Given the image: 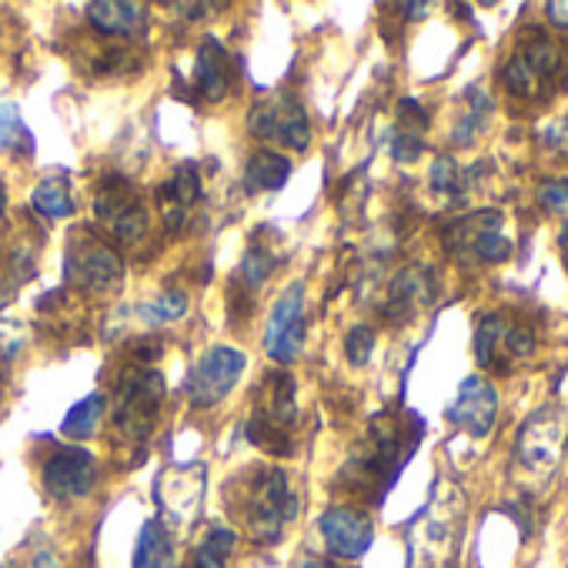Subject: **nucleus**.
Returning <instances> with one entry per match:
<instances>
[{
    "label": "nucleus",
    "instance_id": "e433bc0d",
    "mask_svg": "<svg viewBox=\"0 0 568 568\" xmlns=\"http://www.w3.org/2000/svg\"><path fill=\"white\" fill-rule=\"evenodd\" d=\"M302 568H338L335 561H328V558H308Z\"/></svg>",
    "mask_w": 568,
    "mask_h": 568
},
{
    "label": "nucleus",
    "instance_id": "9d476101",
    "mask_svg": "<svg viewBox=\"0 0 568 568\" xmlns=\"http://www.w3.org/2000/svg\"><path fill=\"white\" fill-rule=\"evenodd\" d=\"M318 531L322 541L328 548V555L335 558H362L372 541H375V521L368 511L355 508V505H335L318 518Z\"/></svg>",
    "mask_w": 568,
    "mask_h": 568
},
{
    "label": "nucleus",
    "instance_id": "423d86ee",
    "mask_svg": "<svg viewBox=\"0 0 568 568\" xmlns=\"http://www.w3.org/2000/svg\"><path fill=\"white\" fill-rule=\"evenodd\" d=\"M247 368V355L241 348H231V345H211L197 362L194 368L187 372V382H184V398L191 408H214L217 402H224L234 385L241 382Z\"/></svg>",
    "mask_w": 568,
    "mask_h": 568
},
{
    "label": "nucleus",
    "instance_id": "5701e85b",
    "mask_svg": "<svg viewBox=\"0 0 568 568\" xmlns=\"http://www.w3.org/2000/svg\"><path fill=\"white\" fill-rule=\"evenodd\" d=\"M237 548V531L224 528V525H211L207 535L194 545V568H227L231 555Z\"/></svg>",
    "mask_w": 568,
    "mask_h": 568
},
{
    "label": "nucleus",
    "instance_id": "c756f323",
    "mask_svg": "<svg viewBox=\"0 0 568 568\" xmlns=\"http://www.w3.org/2000/svg\"><path fill=\"white\" fill-rule=\"evenodd\" d=\"M372 352H375V332H372L368 325H355V328L345 335V355H348V362H352L355 368H362V365H368Z\"/></svg>",
    "mask_w": 568,
    "mask_h": 568
},
{
    "label": "nucleus",
    "instance_id": "4c0bfd02",
    "mask_svg": "<svg viewBox=\"0 0 568 568\" xmlns=\"http://www.w3.org/2000/svg\"><path fill=\"white\" fill-rule=\"evenodd\" d=\"M4 214H8V187L0 181V221H4Z\"/></svg>",
    "mask_w": 568,
    "mask_h": 568
},
{
    "label": "nucleus",
    "instance_id": "a211bd4d",
    "mask_svg": "<svg viewBox=\"0 0 568 568\" xmlns=\"http://www.w3.org/2000/svg\"><path fill=\"white\" fill-rule=\"evenodd\" d=\"M292 178V161L271 151V148H257L247 154L244 171H241V184L244 191L257 194V191H281Z\"/></svg>",
    "mask_w": 568,
    "mask_h": 568
},
{
    "label": "nucleus",
    "instance_id": "39448f33",
    "mask_svg": "<svg viewBox=\"0 0 568 568\" xmlns=\"http://www.w3.org/2000/svg\"><path fill=\"white\" fill-rule=\"evenodd\" d=\"M247 134L261 144H277L305 154L312 148V118L295 94H274L251 108Z\"/></svg>",
    "mask_w": 568,
    "mask_h": 568
},
{
    "label": "nucleus",
    "instance_id": "58836bf2",
    "mask_svg": "<svg viewBox=\"0 0 568 568\" xmlns=\"http://www.w3.org/2000/svg\"><path fill=\"white\" fill-rule=\"evenodd\" d=\"M558 241H561V247L568 251V224H565V231H561V237H558Z\"/></svg>",
    "mask_w": 568,
    "mask_h": 568
},
{
    "label": "nucleus",
    "instance_id": "4468645a",
    "mask_svg": "<svg viewBox=\"0 0 568 568\" xmlns=\"http://www.w3.org/2000/svg\"><path fill=\"white\" fill-rule=\"evenodd\" d=\"M435 298V274L425 264H408L392 277L385 315L392 322H408L418 308H425Z\"/></svg>",
    "mask_w": 568,
    "mask_h": 568
},
{
    "label": "nucleus",
    "instance_id": "cd10ccee",
    "mask_svg": "<svg viewBox=\"0 0 568 568\" xmlns=\"http://www.w3.org/2000/svg\"><path fill=\"white\" fill-rule=\"evenodd\" d=\"M501 81H505V88L511 91V94H518V98H535L545 84L538 81V74L528 68V61L525 58H511L505 68H501Z\"/></svg>",
    "mask_w": 568,
    "mask_h": 568
},
{
    "label": "nucleus",
    "instance_id": "1a4fd4ad",
    "mask_svg": "<svg viewBox=\"0 0 568 568\" xmlns=\"http://www.w3.org/2000/svg\"><path fill=\"white\" fill-rule=\"evenodd\" d=\"M442 244L455 257H475V261H505L511 254V241L501 234V214L498 211H478L445 227Z\"/></svg>",
    "mask_w": 568,
    "mask_h": 568
},
{
    "label": "nucleus",
    "instance_id": "bb28decb",
    "mask_svg": "<svg viewBox=\"0 0 568 568\" xmlns=\"http://www.w3.org/2000/svg\"><path fill=\"white\" fill-rule=\"evenodd\" d=\"M277 267V257L267 244H251L241 257V277H244V288L257 292L261 284L274 274Z\"/></svg>",
    "mask_w": 568,
    "mask_h": 568
},
{
    "label": "nucleus",
    "instance_id": "b1692460",
    "mask_svg": "<svg viewBox=\"0 0 568 568\" xmlns=\"http://www.w3.org/2000/svg\"><path fill=\"white\" fill-rule=\"evenodd\" d=\"M244 435H247L251 445H257L261 452H267V455H274V458H292V455L298 452L292 432H284V428H277V425H271V422H264V418H254V415L247 418Z\"/></svg>",
    "mask_w": 568,
    "mask_h": 568
},
{
    "label": "nucleus",
    "instance_id": "c85d7f7f",
    "mask_svg": "<svg viewBox=\"0 0 568 568\" xmlns=\"http://www.w3.org/2000/svg\"><path fill=\"white\" fill-rule=\"evenodd\" d=\"M432 187L435 191H442V194H458L462 191V184H465V178H462V168H458V161L455 158H448V154H438L435 158V164H432Z\"/></svg>",
    "mask_w": 568,
    "mask_h": 568
},
{
    "label": "nucleus",
    "instance_id": "c9c22d12",
    "mask_svg": "<svg viewBox=\"0 0 568 568\" xmlns=\"http://www.w3.org/2000/svg\"><path fill=\"white\" fill-rule=\"evenodd\" d=\"M31 565H34V568H58V555L44 548V551H38V555H34V561H31Z\"/></svg>",
    "mask_w": 568,
    "mask_h": 568
},
{
    "label": "nucleus",
    "instance_id": "393cba45",
    "mask_svg": "<svg viewBox=\"0 0 568 568\" xmlns=\"http://www.w3.org/2000/svg\"><path fill=\"white\" fill-rule=\"evenodd\" d=\"M187 308H191L187 292L168 288V292H161L154 302H148V305L141 308V318H148L151 325H174V322H181V318L187 315Z\"/></svg>",
    "mask_w": 568,
    "mask_h": 568
},
{
    "label": "nucleus",
    "instance_id": "f257e3e1",
    "mask_svg": "<svg viewBox=\"0 0 568 568\" xmlns=\"http://www.w3.org/2000/svg\"><path fill=\"white\" fill-rule=\"evenodd\" d=\"M227 508L244 535L257 545H271L281 538L284 525L295 521L302 511V495L292 488L288 471L277 465H247L241 468L227 488Z\"/></svg>",
    "mask_w": 568,
    "mask_h": 568
},
{
    "label": "nucleus",
    "instance_id": "f3484780",
    "mask_svg": "<svg viewBox=\"0 0 568 568\" xmlns=\"http://www.w3.org/2000/svg\"><path fill=\"white\" fill-rule=\"evenodd\" d=\"M194 88L211 104H221L231 91V61L214 38H204L194 51Z\"/></svg>",
    "mask_w": 568,
    "mask_h": 568
},
{
    "label": "nucleus",
    "instance_id": "7ed1b4c3",
    "mask_svg": "<svg viewBox=\"0 0 568 568\" xmlns=\"http://www.w3.org/2000/svg\"><path fill=\"white\" fill-rule=\"evenodd\" d=\"M64 277L74 292L84 295H104L114 292L124 277V261L111 237H104L94 227H74L64 247Z\"/></svg>",
    "mask_w": 568,
    "mask_h": 568
},
{
    "label": "nucleus",
    "instance_id": "412c9836",
    "mask_svg": "<svg viewBox=\"0 0 568 568\" xmlns=\"http://www.w3.org/2000/svg\"><path fill=\"white\" fill-rule=\"evenodd\" d=\"M108 415V395L104 392H91L88 398H81L61 422V435L71 442H88L98 435L101 422Z\"/></svg>",
    "mask_w": 568,
    "mask_h": 568
},
{
    "label": "nucleus",
    "instance_id": "aec40b11",
    "mask_svg": "<svg viewBox=\"0 0 568 568\" xmlns=\"http://www.w3.org/2000/svg\"><path fill=\"white\" fill-rule=\"evenodd\" d=\"M31 207L41 214V217H51V221H64L74 214V194H71V184L68 178L61 174H48L34 184L31 191Z\"/></svg>",
    "mask_w": 568,
    "mask_h": 568
},
{
    "label": "nucleus",
    "instance_id": "f704fd0d",
    "mask_svg": "<svg viewBox=\"0 0 568 568\" xmlns=\"http://www.w3.org/2000/svg\"><path fill=\"white\" fill-rule=\"evenodd\" d=\"M545 14H548V21L555 24V28H568V0H555V4H548L545 8Z\"/></svg>",
    "mask_w": 568,
    "mask_h": 568
},
{
    "label": "nucleus",
    "instance_id": "f8f14e48",
    "mask_svg": "<svg viewBox=\"0 0 568 568\" xmlns=\"http://www.w3.org/2000/svg\"><path fill=\"white\" fill-rule=\"evenodd\" d=\"M254 418H264L284 432L298 425V382L288 372H267L254 395Z\"/></svg>",
    "mask_w": 568,
    "mask_h": 568
},
{
    "label": "nucleus",
    "instance_id": "a878e982",
    "mask_svg": "<svg viewBox=\"0 0 568 568\" xmlns=\"http://www.w3.org/2000/svg\"><path fill=\"white\" fill-rule=\"evenodd\" d=\"M505 328L508 325L501 322V315H485L478 322V332H475V358H478L481 368H495L498 345L505 342Z\"/></svg>",
    "mask_w": 568,
    "mask_h": 568
},
{
    "label": "nucleus",
    "instance_id": "473e14b6",
    "mask_svg": "<svg viewBox=\"0 0 568 568\" xmlns=\"http://www.w3.org/2000/svg\"><path fill=\"white\" fill-rule=\"evenodd\" d=\"M501 348H505L511 358H528V355H535V335H531L528 328H505Z\"/></svg>",
    "mask_w": 568,
    "mask_h": 568
},
{
    "label": "nucleus",
    "instance_id": "f03ea898",
    "mask_svg": "<svg viewBox=\"0 0 568 568\" xmlns=\"http://www.w3.org/2000/svg\"><path fill=\"white\" fill-rule=\"evenodd\" d=\"M114 405V425L128 442H148L161 422L168 402V382L151 365H128L108 398Z\"/></svg>",
    "mask_w": 568,
    "mask_h": 568
},
{
    "label": "nucleus",
    "instance_id": "ddd939ff",
    "mask_svg": "<svg viewBox=\"0 0 568 568\" xmlns=\"http://www.w3.org/2000/svg\"><path fill=\"white\" fill-rule=\"evenodd\" d=\"M201 201V174L197 164L184 161L171 171V178L158 187V207L171 231H181L191 217V207Z\"/></svg>",
    "mask_w": 568,
    "mask_h": 568
},
{
    "label": "nucleus",
    "instance_id": "7c9ffc66",
    "mask_svg": "<svg viewBox=\"0 0 568 568\" xmlns=\"http://www.w3.org/2000/svg\"><path fill=\"white\" fill-rule=\"evenodd\" d=\"M21 348H24V332H21V328H14V325H4V328H0V385L8 382L11 365H14V358L21 355Z\"/></svg>",
    "mask_w": 568,
    "mask_h": 568
},
{
    "label": "nucleus",
    "instance_id": "6e6552de",
    "mask_svg": "<svg viewBox=\"0 0 568 568\" xmlns=\"http://www.w3.org/2000/svg\"><path fill=\"white\" fill-rule=\"evenodd\" d=\"M41 485L54 501L88 498L98 485V458L84 445H61L44 458Z\"/></svg>",
    "mask_w": 568,
    "mask_h": 568
},
{
    "label": "nucleus",
    "instance_id": "6ab92c4d",
    "mask_svg": "<svg viewBox=\"0 0 568 568\" xmlns=\"http://www.w3.org/2000/svg\"><path fill=\"white\" fill-rule=\"evenodd\" d=\"M131 568H178V551H174V538L161 521H144L138 531V545H134V558Z\"/></svg>",
    "mask_w": 568,
    "mask_h": 568
},
{
    "label": "nucleus",
    "instance_id": "9b49d317",
    "mask_svg": "<svg viewBox=\"0 0 568 568\" xmlns=\"http://www.w3.org/2000/svg\"><path fill=\"white\" fill-rule=\"evenodd\" d=\"M495 415H498V392L491 382L471 375L465 378L458 398L452 402L448 408V422L458 425L462 432H468L471 438H485L495 425Z\"/></svg>",
    "mask_w": 568,
    "mask_h": 568
},
{
    "label": "nucleus",
    "instance_id": "2f4dec72",
    "mask_svg": "<svg viewBox=\"0 0 568 568\" xmlns=\"http://www.w3.org/2000/svg\"><path fill=\"white\" fill-rule=\"evenodd\" d=\"M538 204L545 214H565L568 211V178H548L538 187Z\"/></svg>",
    "mask_w": 568,
    "mask_h": 568
},
{
    "label": "nucleus",
    "instance_id": "2eb2a0df",
    "mask_svg": "<svg viewBox=\"0 0 568 568\" xmlns=\"http://www.w3.org/2000/svg\"><path fill=\"white\" fill-rule=\"evenodd\" d=\"M88 24L104 41H134L148 28V8L131 0H98L88 4Z\"/></svg>",
    "mask_w": 568,
    "mask_h": 568
},
{
    "label": "nucleus",
    "instance_id": "20e7f679",
    "mask_svg": "<svg viewBox=\"0 0 568 568\" xmlns=\"http://www.w3.org/2000/svg\"><path fill=\"white\" fill-rule=\"evenodd\" d=\"M94 214L114 244H138L151 231V214L141 191L124 174H108L94 191Z\"/></svg>",
    "mask_w": 568,
    "mask_h": 568
},
{
    "label": "nucleus",
    "instance_id": "4be33fe9",
    "mask_svg": "<svg viewBox=\"0 0 568 568\" xmlns=\"http://www.w3.org/2000/svg\"><path fill=\"white\" fill-rule=\"evenodd\" d=\"M0 154H14V158L34 154V138L11 98H0Z\"/></svg>",
    "mask_w": 568,
    "mask_h": 568
},
{
    "label": "nucleus",
    "instance_id": "dca6fc26",
    "mask_svg": "<svg viewBox=\"0 0 568 568\" xmlns=\"http://www.w3.org/2000/svg\"><path fill=\"white\" fill-rule=\"evenodd\" d=\"M558 442H561V428L558 418L551 412H538L528 418V425L518 435V458L531 468V471H551L555 458H558Z\"/></svg>",
    "mask_w": 568,
    "mask_h": 568
},
{
    "label": "nucleus",
    "instance_id": "0eeeda50",
    "mask_svg": "<svg viewBox=\"0 0 568 568\" xmlns=\"http://www.w3.org/2000/svg\"><path fill=\"white\" fill-rule=\"evenodd\" d=\"M305 348V284L295 281L288 284L264 325V352L271 355V362L277 365H292L298 362Z\"/></svg>",
    "mask_w": 568,
    "mask_h": 568
},
{
    "label": "nucleus",
    "instance_id": "72a5a7b5",
    "mask_svg": "<svg viewBox=\"0 0 568 568\" xmlns=\"http://www.w3.org/2000/svg\"><path fill=\"white\" fill-rule=\"evenodd\" d=\"M392 151H395V161H415L422 151H425V144H422V138L415 134V131H405V134H398L395 138V144H392Z\"/></svg>",
    "mask_w": 568,
    "mask_h": 568
}]
</instances>
